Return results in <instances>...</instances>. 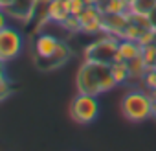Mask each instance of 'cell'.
Wrapping results in <instances>:
<instances>
[{
	"label": "cell",
	"instance_id": "12",
	"mask_svg": "<svg viewBox=\"0 0 156 151\" xmlns=\"http://www.w3.org/2000/svg\"><path fill=\"white\" fill-rule=\"evenodd\" d=\"M127 63H129L130 79H138V81H141V79H143L145 72L151 68V66L143 61V57H141V55H140V57H134V59H130V61H127Z\"/></svg>",
	"mask_w": 156,
	"mask_h": 151
},
{
	"label": "cell",
	"instance_id": "18",
	"mask_svg": "<svg viewBox=\"0 0 156 151\" xmlns=\"http://www.w3.org/2000/svg\"><path fill=\"white\" fill-rule=\"evenodd\" d=\"M68 4H70V13L73 17H79L83 13V9L87 8V2L85 0H68Z\"/></svg>",
	"mask_w": 156,
	"mask_h": 151
},
{
	"label": "cell",
	"instance_id": "21",
	"mask_svg": "<svg viewBox=\"0 0 156 151\" xmlns=\"http://www.w3.org/2000/svg\"><path fill=\"white\" fill-rule=\"evenodd\" d=\"M8 26V11L0 8V30Z\"/></svg>",
	"mask_w": 156,
	"mask_h": 151
},
{
	"label": "cell",
	"instance_id": "24",
	"mask_svg": "<svg viewBox=\"0 0 156 151\" xmlns=\"http://www.w3.org/2000/svg\"><path fill=\"white\" fill-rule=\"evenodd\" d=\"M87 6H101L103 4V0H85Z\"/></svg>",
	"mask_w": 156,
	"mask_h": 151
},
{
	"label": "cell",
	"instance_id": "7",
	"mask_svg": "<svg viewBox=\"0 0 156 151\" xmlns=\"http://www.w3.org/2000/svg\"><path fill=\"white\" fill-rule=\"evenodd\" d=\"M61 41L55 35L50 33H42L35 39V53L39 57V61H48L55 55V52L59 50Z\"/></svg>",
	"mask_w": 156,
	"mask_h": 151
},
{
	"label": "cell",
	"instance_id": "2",
	"mask_svg": "<svg viewBox=\"0 0 156 151\" xmlns=\"http://www.w3.org/2000/svg\"><path fill=\"white\" fill-rule=\"evenodd\" d=\"M121 114L129 122L140 123L154 116V98L149 90H129L121 98Z\"/></svg>",
	"mask_w": 156,
	"mask_h": 151
},
{
	"label": "cell",
	"instance_id": "9",
	"mask_svg": "<svg viewBox=\"0 0 156 151\" xmlns=\"http://www.w3.org/2000/svg\"><path fill=\"white\" fill-rule=\"evenodd\" d=\"M37 6H39V0H15V4L8 9V15L24 20V17H31L33 15Z\"/></svg>",
	"mask_w": 156,
	"mask_h": 151
},
{
	"label": "cell",
	"instance_id": "28",
	"mask_svg": "<svg viewBox=\"0 0 156 151\" xmlns=\"http://www.w3.org/2000/svg\"><path fill=\"white\" fill-rule=\"evenodd\" d=\"M152 68H156V61H154V64H152Z\"/></svg>",
	"mask_w": 156,
	"mask_h": 151
},
{
	"label": "cell",
	"instance_id": "3",
	"mask_svg": "<svg viewBox=\"0 0 156 151\" xmlns=\"http://www.w3.org/2000/svg\"><path fill=\"white\" fill-rule=\"evenodd\" d=\"M98 114H99L98 96L77 92V96L70 103V116H72V120L75 123L88 125V123H92L98 118Z\"/></svg>",
	"mask_w": 156,
	"mask_h": 151
},
{
	"label": "cell",
	"instance_id": "5",
	"mask_svg": "<svg viewBox=\"0 0 156 151\" xmlns=\"http://www.w3.org/2000/svg\"><path fill=\"white\" fill-rule=\"evenodd\" d=\"M20 52H22V35L11 26L2 28L0 30V59L4 63L13 61L20 55Z\"/></svg>",
	"mask_w": 156,
	"mask_h": 151
},
{
	"label": "cell",
	"instance_id": "16",
	"mask_svg": "<svg viewBox=\"0 0 156 151\" xmlns=\"http://www.w3.org/2000/svg\"><path fill=\"white\" fill-rule=\"evenodd\" d=\"M141 57L143 61L152 66L154 61H156V42H149V44H143V50H141Z\"/></svg>",
	"mask_w": 156,
	"mask_h": 151
},
{
	"label": "cell",
	"instance_id": "1",
	"mask_svg": "<svg viewBox=\"0 0 156 151\" xmlns=\"http://www.w3.org/2000/svg\"><path fill=\"white\" fill-rule=\"evenodd\" d=\"M77 92L99 96L116 87V81L110 72V63H101L94 59H85L75 74Z\"/></svg>",
	"mask_w": 156,
	"mask_h": 151
},
{
	"label": "cell",
	"instance_id": "17",
	"mask_svg": "<svg viewBox=\"0 0 156 151\" xmlns=\"http://www.w3.org/2000/svg\"><path fill=\"white\" fill-rule=\"evenodd\" d=\"M143 85H145V89L152 94V92H156V68H149L147 72H145V76H143Z\"/></svg>",
	"mask_w": 156,
	"mask_h": 151
},
{
	"label": "cell",
	"instance_id": "10",
	"mask_svg": "<svg viewBox=\"0 0 156 151\" xmlns=\"http://www.w3.org/2000/svg\"><path fill=\"white\" fill-rule=\"evenodd\" d=\"M141 50H143V46H141L138 41H132V39H119L118 53L123 57V61H130V59H134V57H140V55H141Z\"/></svg>",
	"mask_w": 156,
	"mask_h": 151
},
{
	"label": "cell",
	"instance_id": "23",
	"mask_svg": "<svg viewBox=\"0 0 156 151\" xmlns=\"http://www.w3.org/2000/svg\"><path fill=\"white\" fill-rule=\"evenodd\" d=\"M8 79H6V70H4V66H0V85H4Z\"/></svg>",
	"mask_w": 156,
	"mask_h": 151
},
{
	"label": "cell",
	"instance_id": "20",
	"mask_svg": "<svg viewBox=\"0 0 156 151\" xmlns=\"http://www.w3.org/2000/svg\"><path fill=\"white\" fill-rule=\"evenodd\" d=\"M9 96V83L6 81L4 85H0V101H2V100H6Z\"/></svg>",
	"mask_w": 156,
	"mask_h": 151
},
{
	"label": "cell",
	"instance_id": "14",
	"mask_svg": "<svg viewBox=\"0 0 156 151\" xmlns=\"http://www.w3.org/2000/svg\"><path fill=\"white\" fill-rule=\"evenodd\" d=\"M130 11L151 15L156 11V0H130Z\"/></svg>",
	"mask_w": 156,
	"mask_h": 151
},
{
	"label": "cell",
	"instance_id": "15",
	"mask_svg": "<svg viewBox=\"0 0 156 151\" xmlns=\"http://www.w3.org/2000/svg\"><path fill=\"white\" fill-rule=\"evenodd\" d=\"M68 57H70V48H68V44H66V42H62V41H61L59 50L55 52V55H53L51 59L44 61V63H50L46 68H55V66H61L62 63H66V59H68Z\"/></svg>",
	"mask_w": 156,
	"mask_h": 151
},
{
	"label": "cell",
	"instance_id": "8",
	"mask_svg": "<svg viewBox=\"0 0 156 151\" xmlns=\"http://www.w3.org/2000/svg\"><path fill=\"white\" fill-rule=\"evenodd\" d=\"M70 15L72 13H70L68 0H48L46 2V9H44L46 20L55 22V24H62Z\"/></svg>",
	"mask_w": 156,
	"mask_h": 151
},
{
	"label": "cell",
	"instance_id": "4",
	"mask_svg": "<svg viewBox=\"0 0 156 151\" xmlns=\"http://www.w3.org/2000/svg\"><path fill=\"white\" fill-rule=\"evenodd\" d=\"M118 46H119V37L110 35V33H103L99 39H96L94 42H90L85 48V59L112 63L114 55L118 53Z\"/></svg>",
	"mask_w": 156,
	"mask_h": 151
},
{
	"label": "cell",
	"instance_id": "26",
	"mask_svg": "<svg viewBox=\"0 0 156 151\" xmlns=\"http://www.w3.org/2000/svg\"><path fill=\"white\" fill-rule=\"evenodd\" d=\"M154 17H156V11H154V13H152V19H154ZM154 24H156V20H154Z\"/></svg>",
	"mask_w": 156,
	"mask_h": 151
},
{
	"label": "cell",
	"instance_id": "13",
	"mask_svg": "<svg viewBox=\"0 0 156 151\" xmlns=\"http://www.w3.org/2000/svg\"><path fill=\"white\" fill-rule=\"evenodd\" d=\"M101 9H103V13H108V15L125 13L130 9V0H103Z\"/></svg>",
	"mask_w": 156,
	"mask_h": 151
},
{
	"label": "cell",
	"instance_id": "6",
	"mask_svg": "<svg viewBox=\"0 0 156 151\" xmlns=\"http://www.w3.org/2000/svg\"><path fill=\"white\" fill-rule=\"evenodd\" d=\"M129 22H130V9L125 13H114V15L103 13V33H110L121 39Z\"/></svg>",
	"mask_w": 156,
	"mask_h": 151
},
{
	"label": "cell",
	"instance_id": "19",
	"mask_svg": "<svg viewBox=\"0 0 156 151\" xmlns=\"http://www.w3.org/2000/svg\"><path fill=\"white\" fill-rule=\"evenodd\" d=\"M61 26H62L64 30H68V31H79V19L73 17V15H70Z\"/></svg>",
	"mask_w": 156,
	"mask_h": 151
},
{
	"label": "cell",
	"instance_id": "22",
	"mask_svg": "<svg viewBox=\"0 0 156 151\" xmlns=\"http://www.w3.org/2000/svg\"><path fill=\"white\" fill-rule=\"evenodd\" d=\"M13 4H15V0H0V8H2V9H6V11H8V9L13 6Z\"/></svg>",
	"mask_w": 156,
	"mask_h": 151
},
{
	"label": "cell",
	"instance_id": "27",
	"mask_svg": "<svg viewBox=\"0 0 156 151\" xmlns=\"http://www.w3.org/2000/svg\"><path fill=\"white\" fill-rule=\"evenodd\" d=\"M0 66H4V61H2V59H0Z\"/></svg>",
	"mask_w": 156,
	"mask_h": 151
},
{
	"label": "cell",
	"instance_id": "25",
	"mask_svg": "<svg viewBox=\"0 0 156 151\" xmlns=\"http://www.w3.org/2000/svg\"><path fill=\"white\" fill-rule=\"evenodd\" d=\"M154 42H156V26H154Z\"/></svg>",
	"mask_w": 156,
	"mask_h": 151
},
{
	"label": "cell",
	"instance_id": "11",
	"mask_svg": "<svg viewBox=\"0 0 156 151\" xmlns=\"http://www.w3.org/2000/svg\"><path fill=\"white\" fill-rule=\"evenodd\" d=\"M110 72L116 85H123L130 81V72H129V63L127 61H112L110 63Z\"/></svg>",
	"mask_w": 156,
	"mask_h": 151
}]
</instances>
